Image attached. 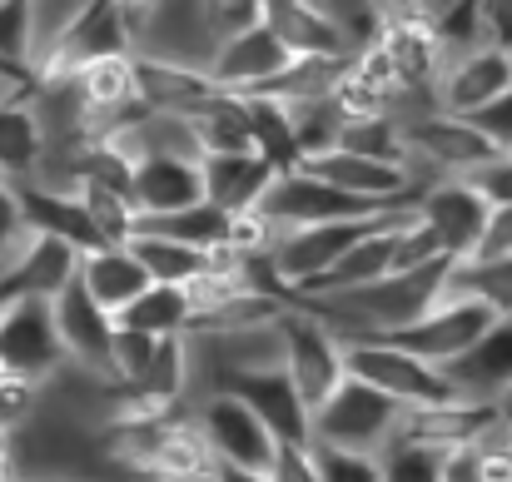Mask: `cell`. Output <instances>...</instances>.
I'll return each mask as SVG.
<instances>
[{"mask_svg": "<svg viewBox=\"0 0 512 482\" xmlns=\"http://www.w3.org/2000/svg\"><path fill=\"white\" fill-rule=\"evenodd\" d=\"M35 408H40V388H35V383H25V378L0 373V433H15Z\"/></svg>", "mask_w": 512, "mask_h": 482, "instance_id": "b9f144b4", "label": "cell"}, {"mask_svg": "<svg viewBox=\"0 0 512 482\" xmlns=\"http://www.w3.org/2000/svg\"><path fill=\"white\" fill-rule=\"evenodd\" d=\"M130 249H135V259L150 269L155 284H194V279H204V274L214 269V254H209V249L179 244V239L155 234V229H140V234L130 239Z\"/></svg>", "mask_w": 512, "mask_h": 482, "instance_id": "f1b7e54d", "label": "cell"}, {"mask_svg": "<svg viewBox=\"0 0 512 482\" xmlns=\"http://www.w3.org/2000/svg\"><path fill=\"white\" fill-rule=\"evenodd\" d=\"M50 319H55V333H60L65 363H75L95 378H115V314L90 299L80 274L50 299Z\"/></svg>", "mask_w": 512, "mask_h": 482, "instance_id": "9c48e42d", "label": "cell"}, {"mask_svg": "<svg viewBox=\"0 0 512 482\" xmlns=\"http://www.w3.org/2000/svg\"><path fill=\"white\" fill-rule=\"evenodd\" d=\"M343 150L353 155H368V160H388V164H408V150H403V120L398 115H358L348 120L339 135Z\"/></svg>", "mask_w": 512, "mask_h": 482, "instance_id": "836d02e7", "label": "cell"}, {"mask_svg": "<svg viewBox=\"0 0 512 482\" xmlns=\"http://www.w3.org/2000/svg\"><path fill=\"white\" fill-rule=\"evenodd\" d=\"M135 75H140L145 110H165V115H199L224 95L199 60H174L155 50H135Z\"/></svg>", "mask_w": 512, "mask_h": 482, "instance_id": "ac0fdd59", "label": "cell"}, {"mask_svg": "<svg viewBox=\"0 0 512 482\" xmlns=\"http://www.w3.org/2000/svg\"><path fill=\"white\" fill-rule=\"evenodd\" d=\"M269 482H319L314 443H279V453L269 463Z\"/></svg>", "mask_w": 512, "mask_h": 482, "instance_id": "ee69618b", "label": "cell"}, {"mask_svg": "<svg viewBox=\"0 0 512 482\" xmlns=\"http://www.w3.org/2000/svg\"><path fill=\"white\" fill-rule=\"evenodd\" d=\"M388 214V209H383ZM383 214H368V219H329V224H299V229H284L269 249V264L279 274V284L299 299L324 269H334L348 244H358Z\"/></svg>", "mask_w": 512, "mask_h": 482, "instance_id": "8992f818", "label": "cell"}, {"mask_svg": "<svg viewBox=\"0 0 512 482\" xmlns=\"http://www.w3.org/2000/svg\"><path fill=\"white\" fill-rule=\"evenodd\" d=\"M75 274H80V249H70L50 234H30L0 264V309H10L20 299H55Z\"/></svg>", "mask_w": 512, "mask_h": 482, "instance_id": "e0dca14e", "label": "cell"}, {"mask_svg": "<svg viewBox=\"0 0 512 482\" xmlns=\"http://www.w3.org/2000/svg\"><path fill=\"white\" fill-rule=\"evenodd\" d=\"M229 219H234V209L199 199V204H189V209H174V214H160V219H145L140 229H155V234H170V239H179V244H194V249L219 254V249L229 244Z\"/></svg>", "mask_w": 512, "mask_h": 482, "instance_id": "4dcf8cb0", "label": "cell"}, {"mask_svg": "<svg viewBox=\"0 0 512 482\" xmlns=\"http://www.w3.org/2000/svg\"><path fill=\"white\" fill-rule=\"evenodd\" d=\"M493 319L498 314L488 304H478V299H448L443 294L428 314H418L413 323H403V328H393L383 338L398 343V348H408V353H418V358H428V363H438V368H448L453 358H463L478 343V333Z\"/></svg>", "mask_w": 512, "mask_h": 482, "instance_id": "8fae6325", "label": "cell"}, {"mask_svg": "<svg viewBox=\"0 0 512 482\" xmlns=\"http://www.w3.org/2000/svg\"><path fill=\"white\" fill-rule=\"evenodd\" d=\"M130 199H135V209H140V224L199 204V199H204L199 160H179V155H145V160H135Z\"/></svg>", "mask_w": 512, "mask_h": 482, "instance_id": "7402d4cb", "label": "cell"}, {"mask_svg": "<svg viewBox=\"0 0 512 482\" xmlns=\"http://www.w3.org/2000/svg\"><path fill=\"white\" fill-rule=\"evenodd\" d=\"M80 284L90 289L95 304H105L110 314H120V309H130L155 279H150V269L135 259L130 244H100V249L80 254Z\"/></svg>", "mask_w": 512, "mask_h": 482, "instance_id": "cb8c5ba5", "label": "cell"}, {"mask_svg": "<svg viewBox=\"0 0 512 482\" xmlns=\"http://www.w3.org/2000/svg\"><path fill=\"white\" fill-rule=\"evenodd\" d=\"M289 110H294V140H299V160H309V155H324V150H334V145H339L348 115L339 110V100H334V95H319V100H304V105H289Z\"/></svg>", "mask_w": 512, "mask_h": 482, "instance_id": "e575fe53", "label": "cell"}, {"mask_svg": "<svg viewBox=\"0 0 512 482\" xmlns=\"http://www.w3.org/2000/svg\"><path fill=\"white\" fill-rule=\"evenodd\" d=\"M403 403H393L388 393H378L363 378H343L339 388L309 413V443L319 448H343V453H383L398 433Z\"/></svg>", "mask_w": 512, "mask_h": 482, "instance_id": "6da1fadb", "label": "cell"}, {"mask_svg": "<svg viewBox=\"0 0 512 482\" xmlns=\"http://www.w3.org/2000/svg\"><path fill=\"white\" fill-rule=\"evenodd\" d=\"M279 338H284V368H289V378L299 383L304 403L319 408L348 378V368H343V338L314 309H304V304H289L279 314Z\"/></svg>", "mask_w": 512, "mask_h": 482, "instance_id": "5b68a950", "label": "cell"}, {"mask_svg": "<svg viewBox=\"0 0 512 482\" xmlns=\"http://www.w3.org/2000/svg\"><path fill=\"white\" fill-rule=\"evenodd\" d=\"M214 388L244 398V403L264 418V428H269L279 443H309V413H314V408L304 403V393H299V383L289 378L284 363H259V368L219 373Z\"/></svg>", "mask_w": 512, "mask_h": 482, "instance_id": "7c38bea8", "label": "cell"}, {"mask_svg": "<svg viewBox=\"0 0 512 482\" xmlns=\"http://www.w3.org/2000/svg\"><path fill=\"white\" fill-rule=\"evenodd\" d=\"M194 120V135L204 145V155H239V150H254L249 140V120H244V100L239 95H219L214 105H204Z\"/></svg>", "mask_w": 512, "mask_h": 482, "instance_id": "1f68e13d", "label": "cell"}, {"mask_svg": "<svg viewBox=\"0 0 512 482\" xmlns=\"http://www.w3.org/2000/svg\"><path fill=\"white\" fill-rule=\"evenodd\" d=\"M418 204V199H413ZM403 209L408 204H398V209H388L358 244H348L339 259H334V269H324L299 299H319V294H343V289H363V284H373V279H383V274H393V224L403 219ZM294 299V304H299Z\"/></svg>", "mask_w": 512, "mask_h": 482, "instance_id": "44dd1931", "label": "cell"}, {"mask_svg": "<svg viewBox=\"0 0 512 482\" xmlns=\"http://www.w3.org/2000/svg\"><path fill=\"white\" fill-rule=\"evenodd\" d=\"M199 174H204V199H209V204L254 209L279 169L264 160V155H254V150H239V155H204V160H199Z\"/></svg>", "mask_w": 512, "mask_h": 482, "instance_id": "484cf974", "label": "cell"}, {"mask_svg": "<svg viewBox=\"0 0 512 482\" xmlns=\"http://www.w3.org/2000/svg\"><path fill=\"white\" fill-rule=\"evenodd\" d=\"M75 194L85 199V209H90V219H95V229H100V239H105V244H130V239L140 234V209H135L130 189L80 184Z\"/></svg>", "mask_w": 512, "mask_h": 482, "instance_id": "d6a6232c", "label": "cell"}, {"mask_svg": "<svg viewBox=\"0 0 512 482\" xmlns=\"http://www.w3.org/2000/svg\"><path fill=\"white\" fill-rule=\"evenodd\" d=\"M120 328L150 333V338H170V333H189L194 328V299L184 284H150L130 309L115 314Z\"/></svg>", "mask_w": 512, "mask_h": 482, "instance_id": "4316f807", "label": "cell"}, {"mask_svg": "<svg viewBox=\"0 0 512 482\" xmlns=\"http://www.w3.org/2000/svg\"><path fill=\"white\" fill-rule=\"evenodd\" d=\"M478 20H483V40L512 50V0H478Z\"/></svg>", "mask_w": 512, "mask_h": 482, "instance_id": "c3c4849f", "label": "cell"}, {"mask_svg": "<svg viewBox=\"0 0 512 482\" xmlns=\"http://www.w3.org/2000/svg\"><path fill=\"white\" fill-rule=\"evenodd\" d=\"M289 60H294L289 45L259 20V25H249V30L224 35V40L209 50L204 70L214 75V85H219L224 95H254V90H259L264 80H274Z\"/></svg>", "mask_w": 512, "mask_h": 482, "instance_id": "9a60e30c", "label": "cell"}, {"mask_svg": "<svg viewBox=\"0 0 512 482\" xmlns=\"http://www.w3.org/2000/svg\"><path fill=\"white\" fill-rule=\"evenodd\" d=\"M45 482H60V478H45Z\"/></svg>", "mask_w": 512, "mask_h": 482, "instance_id": "db71d44e", "label": "cell"}, {"mask_svg": "<svg viewBox=\"0 0 512 482\" xmlns=\"http://www.w3.org/2000/svg\"><path fill=\"white\" fill-rule=\"evenodd\" d=\"M60 368H65V348L50 319V299H20L0 309V373L40 388Z\"/></svg>", "mask_w": 512, "mask_h": 482, "instance_id": "ba28073f", "label": "cell"}, {"mask_svg": "<svg viewBox=\"0 0 512 482\" xmlns=\"http://www.w3.org/2000/svg\"><path fill=\"white\" fill-rule=\"evenodd\" d=\"M468 259H512V204H493V214L483 224V239Z\"/></svg>", "mask_w": 512, "mask_h": 482, "instance_id": "bcb514c9", "label": "cell"}, {"mask_svg": "<svg viewBox=\"0 0 512 482\" xmlns=\"http://www.w3.org/2000/svg\"><path fill=\"white\" fill-rule=\"evenodd\" d=\"M438 259H448L443 254V239L418 214V204H408L403 219L393 224V269H423V264H438Z\"/></svg>", "mask_w": 512, "mask_h": 482, "instance_id": "8d00e7d4", "label": "cell"}, {"mask_svg": "<svg viewBox=\"0 0 512 482\" xmlns=\"http://www.w3.org/2000/svg\"><path fill=\"white\" fill-rule=\"evenodd\" d=\"M314 468H319V482H383L373 453H343V448L314 443Z\"/></svg>", "mask_w": 512, "mask_h": 482, "instance_id": "ab89813d", "label": "cell"}, {"mask_svg": "<svg viewBox=\"0 0 512 482\" xmlns=\"http://www.w3.org/2000/svg\"><path fill=\"white\" fill-rule=\"evenodd\" d=\"M15 199H20V214H25V229L30 234H50V239H60V244L80 249V254H90V249L105 244L80 194L55 189V184H40V179H25V184H15Z\"/></svg>", "mask_w": 512, "mask_h": 482, "instance_id": "ffe728a7", "label": "cell"}, {"mask_svg": "<svg viewBox=\"0 0 512 482\" xmlns=\"http://www.w3.org/2000/svg\"><path fill=\"white\" fill-rule=\"evenodd\" d=\"M493 204H512V155H493L478 174H468Z\"/></svg>", "mask_w": 512, "mask_h": 482, "instance_id": "7dc6e473", "label": "cell"}, {"mask_svg": "<svg viewBox=\"0 0 512 482\" xmlns=\"http://www.w3.org/2000/svg\"><path fill=\"white\" fill-rule=\"evenodd\" d=\"M199 20H204V35H209V50L234 35V30H249L264 20V0H199Z\"/></svg>", "mask_w": 512, "mask_h": 482, "instance_id": "f35d334b", "label": "cell"}, {"mask_svg": "<svg viewBox=\"0 0 512 482\" xmlns=\"http://www.w3.org/2000/svg\"><path fill=\"white\" fill-rule=\"evenodd\" d=\"M418 214L433 224V234L443 239V254L448 259H468L478 249V239H483V224L493 214V199L468 174H438V179H423Z\"/></svg>", "mask_w": 512, "mask_h": 482, "instance_id": "30bf717a", "label": "cell"}, {"mask_svg": "<svg viewBox=\"0 0 512 482\" xmlns=\"http://www.w3.org/2000/svg\"><path fill=\"white\" fill-rule=\"evenodd\" d=\"M189 408H194V423H199V433H204V443H209V453H214L219 468L269 473V463L279 453V438L264 428V418L244 398H234L224 388H209Z\"/></svg>", "mask_w": 512, "mask_h": 482, "instance_id": "277c9868", "label": "cell"}, {"mask_svg": "<svg viewBox=\"0 0 512 482\" xmlns=\"http://www.w3.org/2000/svg\"><path fill=\"white\" fill-rule=\"evenodd\" d=\"M493 408H498V418H503V423H512V383L498 393V398H493Z\"/></svg>", "mask_w": 512, "mask_h": 482, "instance_id": "f5cc1de1", "label": "cell"}, {"mask_svg": "<svg viewBox=\"0 0 512 482\" xmlns=\"http://www.w3.org/2000/svg\"><path fill=\"white\" fill-rule=\"evenodd\" d=\"M343 368L363 383H373L378 393H388L403 408H428V403H453L463 398L458 383L448 378V368L388 343V338H343Z\"/></svg>", "mask_w": 512, "mask_h": 482, "instance_id": "7a4b0ae2", "label": "cell"}, {"mask_svg": "<svg viewBox=\"0 0 512 482\" xmlns=\"http://www.w3.org/2000/svg\"><path fill=\"white\" fill-rule=\"evenodd\" d=\"M443 482H483L473 448H453V453H448V463H443Z\"/></svg>", "mask_w": 512, "mask_h": 482, "instance_id": "f907efd6", "label": "cell"}, {"mask_svg": "<svg viewBox=\"0 0 512 482\" xmlns=\"http://www.w3.org/2000/svg\"><path fill=\"white\" fill-rule=\"evenodd\" d=\"M448 378L458 383L463 398H483L493 403L503 388L512 383V314H498L478 333V343L448 363Z\"/></svg>", "mask_w": 512, "mask_h": 482, "instance_id": "603a6c76", "label": "cell"}, {"mask_svg": "<svg viewBox=\"0 0 512 482\" xmlns=\"http://www.w3.org/2000/svg\"><path fill=\"white\" fill-rule=\"evenodd\" d=\"M259 209L279 224V229H299V224H329V219H368V214H383V209H398V204H368V199H353L334 184L304 174L299 164L294 169H279L259 199Z\"/></svg>", "mask_w": 512, "mask_h": 482, "instance_id": "52a82bcc", "label": "cell"}, {"mask_svg": "<svg viewBox=\"0 0 512 482\" xmlns=\"http://www.w3.org/2000/svg\"><path fill=\"white\" fill-rule=\"evenodd\" d=\"M214 482H269V473H244V468H219Z\"/></svg>", "mask_w": 512, "mask_h": 482, "instance_id": "816d5d0a", "label": "cell"}, {"mask_svg": "<svg viewBox=\"0 0 512 482\" xmlns=\"http://www.w3.org/2000/svg\"><path fill=\"white\" fill-rule=\"evenodd\" d=\"M304 174L334 184L353 199H368V204H413L418 189H423V174L408 169V164H388V160H368V155H353V150H324V155H309L299 160Z\"/></svg>", "mask_w": 512, "mask_h": 482, "instance_id": "4fadbf2b", "label": "cell"}, {"mask_svg": "<svg viewBox=\"0 0 512 482\" xmlns=\"http://www.w3.org/2000/svg\"><path fill=\"white\" fill-rule=\"evenodd\" d=\"M473 458H478L483 482H512V438H508V428H503V418L473 443Z\"/></svg>", "mask_w": 512, "mask_h": 482, "instance_id": "60d3db41", "label": "cell"}, {"mask_svg": "<svg viewBox=\"0 0 512 482\" xmlns=\"http://www.w3.org/2000/svg\"><path fill=\"white\" fill-rule=\"evenodd\" d=\"M468 120L488 135V145H493L498 155H512V85L503 90V95H493L483 110H473Z\"/></svg>", "mask_w": 512, "mask_h": 482, "instance_id": "7bdbcfd3", "label": "cell"}, {"mask_svg": "<svg viewBox=\"0 0 512 482\" xmlns=\"http://www.w3.org/2000/svg\"><path fill=\"white\" fill-rule=\"evenodd\" d=\"M120 10H125V20H130V30H135V45L150 35V25L160 20V10H165V0H120Z\"/></svg>", "mask_w": 512, "mask_h": 482, "instance_id": "681fc988", "label": "cell"}, {"mask_svg": "<svg viewBox=\"0 0 512 482\" xmlns=\"http://www.w3.org/2000/svg\"><path fill=\"white\" fill-rule=\"evenodd\" d=\"M25 239H30V229H25V214H20L15 184H10V179H0V264H5Z\"/></svg>", "mask_w": 512, "mask_h": 482, "instance_id": "f6af8a7d", "label": "cell"}, {"mask_svg": "<svg viewBox=\"0 0 512 482\" xmlns=\"http://www.w3.org/2000/svg\"><path fill=\"white\" fill-rule=\"evenodd\" d=\"M443 463H448L443 448H428V443H413V438H393L378 453V478L383 482H443Z\"/></svg>", "mask_w": 512, "mask_h": 482, "instance_id": "d590c367", "label": "cell"}, {"mask_svg": "<svg viewBox=\"0 0 512 482\" xmlns=\"http://www.w3.org/2000/svg\"><path fill=\"white\" fill-rule=\"evenodd\" d=\"M264 25L289 45V55H334L343 60L358 40L329 0H264Z\"/></svg>", "mask_w": 512, "mask_h": 482, "instance_id": "d6986e66", "label": "cell"}, {"mask_svg": "<svg viewBox=\"0 0 512 482\" xmlns=\"http://www.w3.org/2000/svg\"><path fill=\"white\" fill-rule=\"evenodd\" d=\"M443 294L448 299H478L493 314H512V259H453Z\"/></svg>", "mask_w": 512, "mask_h": 482, "instance_id": "f546056e", "label": "cell"}, {"mask_svg": "<svg viewBox=\"0 0 512 482\" xmlns=\"http://www.w3.org/2000/svg\"><path fill=\"white\" fill-rule=\"evenodd\" d=\"M512 85V50L503 45H468V50H453L443 75L433 80V100L438 110H453V115H473L483 110L493 95H503Z\"/></svg>", "mask_w": 512, "mask_h": 482, "instance_id": "2e32d148", "label": "cell"}, {"mask_svg": "<svg viewBox=\"0 0 512 482\" xmlns=\"http://www.w3.org/2000/svg\"><path fill=\"white\" fill-rule=\"evenodd\" d=\"M398 120H403L408 169H418L423 179H438V174H478L483 164L498 155V150L488 145V135H483L468 115H453V110H438V105H418V110H403Z\"/></svg>", "mask_w": 512, "mask_h": 482, "instance_id": "3957f363", "label": "cell"}, {"mask_svg": "<svg viewBox=\"0 0 512 482\" xmlns=\"http://www.w3.org/2000/svg\"><path fill=\"white\" fill-rule=\"evenodd\" d=\"M75 85V100H80V115H85V130L90 135H110L120 130L125 120L145 115V100H140V75H135V50L130 55H105V60H90L70 75Z\"/></svg>", "mask_w": 512, "mask_h": 482, "instance_id": "5bb4252c", "label": "cell"}, {"mask_svg": "<svg viewBox=\"0 0 512 482\" xmlns=\"http://www.w3.org/2000/svg\"><path fill=\"white\" fill-rule=\"evenodd\" d=\"M244 100V120H249V140L254 155L274 164V169H294L299 164V140H294V110L274 95H239Z\"/></svg>", "mask_w": 512, "mask_h": 482, "instance_id": "83f0119b", "label": "cell"}, {"mask_svg": "<svg viewBox=\"0 0 512 482\" xmlns=\"http://www.w3.org/2000/svg\"><path fill=\"white\" fill-rule=\"evenodd\" d=\"M0 65L30 75L35 70V15L30 0H0Z\"/></svg>", "mask_w": 512, "mask_h": 482, "instance_id": "74e56055", "label": "cell"}, {"mask_svg": "<svg viewBox=\"0 0 512 482\" xmlns=\"http://www.w3.org/2000/svg\"><path fill=\"white\" fill-rule=\"evenodd\" d=\"M40 160H45V125L35 115L30 90L0 100V179L25 184L40 174Z\"/></svg>", "mask_w": 512, "mask_h": 482, "instance_id": "d4e9b609", "label": "cell"}]
</instances>
